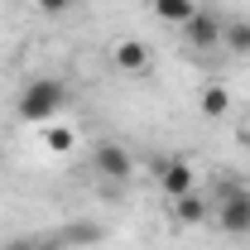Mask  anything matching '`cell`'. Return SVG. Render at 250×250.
<instances>
[{"label":"cell","instance_id":"14","mask_svg":"<svg viewBox=\"0 0 250 250\" xmlns=\"http://www.w3.org/2000/svg\"><path fill=\"white\" fill-rule=\"evenodd\" d=\"M10 250H39V246H10Z\"/></svg>","mask_w":250,"mask_h":250},{"label":"cell","instance_id":"4","mask_svg":"<svg viewBox=\"0 0 250 250\" xmlns=\"http://www.w3.org/2000/svg\"><path fill=\"white\" fill-rule=\"evenodd\" d=\"M183 39H188V48L212 53V48H221V20L212 15V10H197V15L183 24Z\"/></svg>","mask_w":250,"mask_h":250},{"label":"cell","instance_id":"8","mask_svg":"<svg viewBox=\"0 0 250 250\" xmlns=\"http://www.w3.org/2000/svg\"><path fill=\"white\" fill-rule=\"evenodd\" d=\"M221 48L250 58V20H221Z\"/></svg>","mask_w":250,"mask_h":250},{"label":"cell","instance_id":"9","mask_svg":"<svg viewBox=\"0 0 250 250\" xmlns=\"http://www.w3.org/2000/svg\"><path fill=\"white\" fill-rule=\"evenodd\" d=\"M154 15L164 24H178V29H183L188 20L197 15V0H154Z\"/></svg>","mask_w":250,"mask_h":250},{"label":"cell","instance_id":"7","mask_svg":"<svg viewBox=\"0 0 250 250\" xmlns=\"http://www.w3.org/2000/svg\"><path fill=\"white\" fill-rule=\"evenodd\" d=\"M111 58H116L121 72H145V67H149V43H140V39H121Z\"/></svg>","mask_w":250,"mask_h":250},{"label":"cell","instance_id":"10","mask_svg":"<svg viewBox=\"0 0 250 250\" xmlns=\"http://www.w3.org/2000/svg\"><path fill=\"white\" fill-rule=\"evenodd\" d=\"M197 106H202V116H212V121H217V116H226V111H231V92H226L221 82H207V87H202V96H197Z\"/></svg>","mask_w":250,"mask_h":250},{"label":"cell","instance_id":"3","mask_svg":"<svg viewBox=\"0 0 250 250\" xmlns=\"http://www.w3.org/2000/svg\"><path fill=\"white\" fill-rule=\"evenodd\" d=\"M92 168L106 178V183H130V173H135V159H130V149L125 145H116V140H101L92 149Z\"/></svg>","mask_w":250,"mask_h":250},{"label":"cell","instance_id":"6","mask_svg":"<svg viewBox=\"0 0 250 250\" xmlns=\"http://www.w3.org/2000/svg\"><path fill=\"white\" fill-rule=\"evenodd\" d=\"M173 217L183 221V226H202V221L212 217V202L192 188V192H183V197H173Z\"/></svg>","mask_w":250,"mask_h":250},{"label":"cell","instance_id":"2","mask_svg":"<svg viewBox=\"0 0 250 250\" xmlns=\"http://www.w3.org/2000/svg\"><path fill=\"white\" fill-rule=\"evenodd\" d=\"M212 221L226 236H250V188H226L212 202Z\"/></svg>","mask_w":250,"mask_h":250},{"label":"cell","instance_id":"12","mask_svg":"<svg viewBox=\"0 0 250 250\" xmlns=\"http://www.w3.org/2000/svg\"><path fill=\"white\" fill-rule=\"evenodd\" d=\"M72 5H77V0H39V10H43V15H67Z\"/></svg>","mask_w":250,"mask_h":250},{"label":"cell","instance_id":"11","mask_svg":"<svg viewBox=\"0 0 250 250\" xmlns=\"http://www.w3.org/2000/svg\"><path fill=\"white\" fill-rule=\"evenodd\" d=\"M43 145H48V149H53V154H67V149H72V130H67V125H43Z\"/></svg>","mask_w":250,"mask_h":250},{"label":"cell","instance_id":"13","mask_svg":"<svg viewBox=\"0 0 250 250\" xmlns=\"http://www.w3.org/2000/svg\"><path fill=\"white\" fill-rule=\"evenodd\" d=\"M236 145H241V149H250V125H241V130H236Z\"/></svg>","mask_w":250,"mask_h":250},{"label":"cell","instance_id":"5","mask_svg":"<svg viewBox=\"0 0 250 250\" xmlns=\"http://www.w3.org/2000/svg\"><path fill=\"white\" fill-rule=\"evenodd\" d=\"M159 188H164V197L173 202V197H183L197 188V173H192V164L188 159H164L159 164Z\"/></svg>","mask_w":250,"mask_h":250},{"label":"cell","instance_id":"1","mask_svg":"<svg viewBox=\"0 0 250 250\" xmlns=\"http://www.w3.org/2000/svg\"><path fill=\"white\" fill-rule=\"evenodd\" d=\"M62 101H67V87H62L58 77H39V82H29V87L20 92L15 116H20V121H29V125H48V121L62 111Z\"/></svg>","mask_w":250,"mask_h":250}]
</instances>
